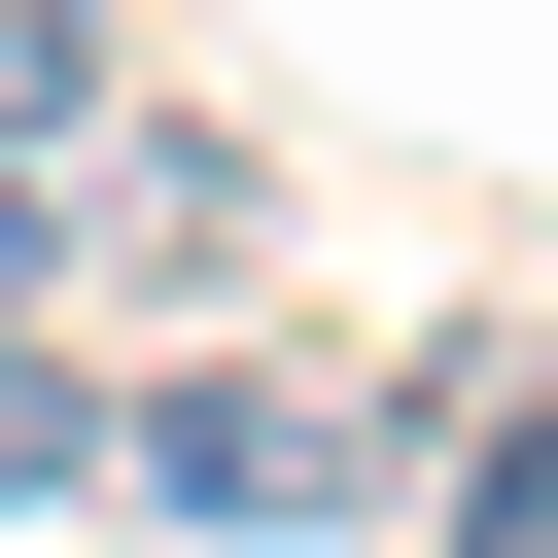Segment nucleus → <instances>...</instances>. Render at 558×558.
Returning <instances> with one entry per match:
<instances>
[{"label": "nucleus", "instance_id": "nucleus-4", "mask_svg": "<svg viewBox=\"0 0 558 558\" xmlns=\"http://www.w3.org/2000/svg\"><path fill=\"white\" fill-rule=\"evenodd\" d=\"M70 105H105V0H0V174H35Z\"/></svg>", "mask_w": 558, "mask_h": 558}, {"label": "nucleus", "instance_id": "nucleus-3", "mask_svg": "<svg viewBox=\"0 0 558 558\" xmlns=\"http://www.w3.org/2000/svg\"><path fill=\"white\" fill-rule=\"evenodd\" d=\"M453 558H558V418H453Z\"/></svg>", "mask_w": 558, "mask_h": 558}, {"label": "nucleus", "instance_id": "nucleus-5", "mask_svg": "<svg viewBox=\"0 0 558 558\" xmlns=\"http://www.w3.org/2000/svg\"><path fill=\"white\" fill-rule=\"evenodd\" d=\"M0 488H70V384H35V349H0Z\"/></svg>", "mask_w": 558, "mask_h": 558}, {"label": "nucleus", "instance_id": "nucleus-1", "mask_svg": "<svg viewBox=\"0 0 558 558\" xmlns=\"http://www.w3.org/2000/svg\"><path fill=\"white\" fill-rule=\"evenodd\" d=\"M140 488L244 523V558H314V523L453 488V349H174V384H140Z\"/></svg>", "mask_w": 558, "mask_h": 558}, {"label": "nucleus", "instance_id": "nucleus-2", "mask_svg": "<svg viewBox=\"0 0 558 558\" xmlns=\"http://www.w3.org/2000/svg\"><path fill=\"white\" fill-rule=\"evenodd\" d=\"M0 244L105 279V314H244V279H279V174H244L209 105H70V140L0 174Z\"/></svg>", "mask_w": 558, "mask_h": 558}]
</instances>
